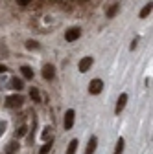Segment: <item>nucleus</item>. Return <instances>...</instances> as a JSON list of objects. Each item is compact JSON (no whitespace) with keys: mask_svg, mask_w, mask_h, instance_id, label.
<instances>
[{"mask_svg":"<svg viewBox=\"0 0 153 154\" xmlns=\"http://www.w3.org/2000/svg\"><path fill=\"white\" fill-rule=\"evenodd\" d=\"M8 108H11V110H15V108H21L22 105H24V97L21 94H11V95H8L6 97V103H4Z\"/></svg>","mask_w":153,"mask_h":154,"instance_id":"nucleus-1","label":"nucleus"},{"mask_svg":"<svg viewBox=\"0 0 153 154\" xmlns=\"http://www.w3.org/2000/svg\"><path fill=\"white\" fill-rule=\"evenodd\" d=\"M81 28L80 26H70L67 31H65V41L67 42H76V41H78V38L81 37Z\"/></svg>","mask_w":153,"mask_h":154,"instance_id":"nucleus-2","label":"nucleus"},{"mask_svg":"<svg viewBox=\"0 0 153 154\" xmlns=\"http://www.w3.org/2000/svg\"><path fill=\"white\" fill-rule=\"evenodd\" d=\"M74 123H76V110L74 108H68L65 112V116H63V128L65 130H72Z\"/></svg>","mask_w":153,"mask_h":154,"instance_id":"nucleus-3","label":"nucleus"},{"mask_svg":"<svg viewBox=\"0 0 153 154\" xmlns=\"http://www.w3.org/2000/svg\"><path fill=\"white\" fill-rule=\"evenodd\" d=\"M92 64H94V57L92 55H85V57H81L80 63H78V72L80 73H87Z\"/></svg>","mask_w":153,"mask_h":154,"instance_id":"nucleus-4","label":"nucleus"},{"mask_svg":"<svg viewBox=\"0 0 153 154\" xmlns=\"http://www.w3.org/2000/svg\"><path fill=\"white\" fill-rule=\"evenodd\" d=\"M103 88H105V85H103L102 79H98V77L89 83V94H90V95H100V94L103 92Z\"/></svg>","mask_w":153,"mask_h":154,"instance_id":"nucleus-5","label":"nucleus"},{"mask_svg":"<svg viewBox=\"0 0 153 154\" xmlns=\"http://www.w3.org/2000/svg\"><path fill=\"white\" fill-rule=\"evenodd\" d=\"M41 75H43V79H44V81H54V79H55V66H54L52 63L43 64V68H41Z\"/></svg>","mask_w":153,"mask_h":154,"instance_id":"nucleus-6","label":"nucleus"},{"mask_svg":"<svg viewBox=\"0 0 153 154\" xmlns=\"http://www.w3.org/2000/svg\"><path fill=\"white\" fill-rule=\"evenodd\" d=\"M127 101H129V95H127L125 92H122V94L118 95V99H116V105H114V114H116V116H120V112L125 108Z\"/></svg>","mask_w":153,"mask_h":154,"instance_id":"nucleus-7","label":"nucleus"},{"mask_svg":"<svg viewBox=\"0 0 153 154\" xmlns=\"http://www.w3.org/2000/svg\"><path fill=\"white\" fill-rule=\"evenodd\" d=\"M96 147H98V136H90L89 141H87L85 154H94V152H96Z\"/></svg>","mask_w":153,"mask_h":154,"instance_id":"nucleus-8","label":"nucleus"},{"mask_svg":"<svg viewBox=\"0 0 153 154\" xmlns=\"http://www.w3.org/2000/svg\"><path fill=\"white\" fill-rule=\"evenodd\" d=\"M9 88L15 90V92H21L24 88V81L21 79V77H11L9 79Z\"/></svg>","mask_w":153,"mask_h":154,"instance_id":"nucleus-9","label":"nucleus"},{"mask_svg":"<svg viewBox=\"0 0 153 154\" xmlns=\"http://www.w3.org/2000/svg\"><path fill=\"white\" fill-rule=\"evenodd\" d=\"M18 72H21L22 73V77H24V79H33V68L31 66H28V64H22L21 68H18Z\"/></svg>","mask_w":153,"mask_h":154,"instance_id":"nucleus-10","label":"nucleus"},{"mask_svg":"<svg viewBox=\"0 0 153 154\" xmlns=\"http://www.w3.org/2000/svg\"><path fill=\"white\" fill-rule=\"evenodd\" d=\"M78 147H80L78 138H72V140L68 141V147H67V152H65V154H76V152H78Z\"/></svg>","mask_w":153,"mask_h":154,"instance_id":"nucleus-11","label":"nucleus"},{"mask_svg":"<svg viewBox=\"0 0 153 154\" xmlns=\"http://www.w3.org/2000/svg\"><path fill=\"white\" fill-rule=\"evenodd\" d=\"M151 11H153V2H151V0H149V2L140 9V13H138V17L140 18H148L149 15H151Z\"/></svg>","mask_w":153,"mask_h":154,"instance_id":"nucleus-12","label":"nucleus"},{"mask_svg":"<svg viewBox=\"0 0 153 154\" xmlns=\"http://www.w3.org/2000/svg\"><path fill=\"white\" fill-rule=\"evenodd\" d=\"M30 99H31L33 103H37V105L43 103V101H41V92L37 90L35 86H31V88H30Z\"/></svg>","mask_w":153,"mask_h":154,"instance_id":"nucleus-13","label":"nucleus"},{"mask_svg":"<svg viewBox=\"0 0 153 154\" xmlns=\"http://www.w3.org/2000/svg\"><path fill=\"white\" fill-rule=\"evenodd\" d=\"M118 11H120V2H114V4L107 9V13H105V15H107V18H114V17L118 15Z\"/></svg>","mask_w":153,"mask_h":154,"instance_id":"nucleus-14","label":"nucleus"},{"mask_svg":"<svg viewBox=\"0 0 153 154\" xmlns=\"http://www.w3.org/2000/svg\"><path fill=\"white\" fill-rule=\"evenodd\" d=\"M17 150H18V140H13V141H9V143L6 145L4 154H15Z\"/></svg>","mask_w":153,"mask_h":154,"instance_id":"nucleus-15","label":"nucleus"},{"mask_svg":"<svg viewBox=\"0 0 153 154\" xmlns=\"http://www.w3.org/2000/svg\"><path fill=\"white\" fill-rule=\"evenodd\" d=\"M124 149H125V140L120 136L116 140V145H114V152L112 154H124Z\"/></svg>","mask_w":153,"mask_h":154,"instance_id":"nucleus-16","label":"nucleus"},{"mask_svg":"<svg viewBox=\"0 0 153 154\" xmlns=\"http://www.w3.org/2000/svg\"><path fill=\"white\" fill-rule=\"evenodd\" d=\"M24 46H26V50H30V51H33V50H39V48H41V44L37 42L35 38H30V41H26V44H24Z\"/></svg>","mask_w":153,"mask_h":154,"instance_id":"nucleus-17","label":"nucleus"},{"mask_svg":"<svg viewBox=\"0 0 153 154\" xmlns=\"http://www.w3.org/2000/svg\"><path fill=\"white\" fill-rule=\"evenodd\" d=\"M26 134H28V127H26V125H21V127H18V128L15 130V140H18V138H24Z\"/></svg>","mask_w":153,"mask_h":154,"instance_id":"nucleus-18","label":"nucleus"},{"mask_svg":"<svg viewBox=\"0 0 153 154\" xmlns=\"http://www.w3.org/2000/svg\"><path fill=\"white\" fill-rule=\"evenodd\" d=\"M52 145H54V140L50 138L48 141H44V145L41 147V150H39V154H48V152L52 150Z\"/></svg>","mask_w":153,"mask_h":154,"instance_id":"nucleus-19","label":"nucleus"},{"mask_svg":"<svg viewBox=\"0 0 153 154\" xmlns=\"http://www.w3.org/2000/svg\"><path fill=\"white\" fill-rule=\"evenodd\" d=\"M138 41H140V37H135V38L131 41V46H129V50H131V51H133V50H135V48L138 46Z\"/></svg>","mask_w":153,"mask_h":154,"instance_id":"nucleus-20","label":"nucleus"},{"mask_svg":"<svg viewBox=\"0 0 153 154\" xmlns=\"http://www.w3.org/2000/svg\"><path fill=\"white\" fill-rule=\"evenodd\" d=\"M50 130H52V127H46V128H44V132H43V136H41V140H43V141H46V138L50 136Z\"/></svg>","mask_w":153,"mask_h":154,"instance_id":"nucleus-21","label":"nucleus"},{"mask_svg":"<svg viewBox=\"0 0 153 154\" xmlns=\"http://www.w3.org/2000/svg\"><path fill=\"white\" fill-rule=\"evenodd\" d=\"M15 2H17L18 6H22V8H24V6H28V4H31V0H15Z\"/></svg>","mask_w":153,"mask_h":154,"instance_id":"nucleus-22","label":"nucleus"},{"mask_svg":"<svg viewBox=\"0 0 153 154\" xmlns=\"http://www.w3.org/2000/svg\"><path fill=\"white\" fill-rule=\"evenodd\" d=\"M6 127H8V123H6V121H0V136H2V134L6 132Z\"/></svg>","mask_w":153,"mask_h":154,"instance_id":"nucleus-23","label":"nucleus"},{"mask_svg":"<svg viewBox=\"0 0 153 154\" xmlns=\"http://www.w3.org/2000/svg\"><path fill=\"white\" fill-rule=\"evenodd\" d=\"M6 72H8V66L0 63V75H2V73H6Z\"/></svg>","mask_w":153,"mask_h":154,"instance_id":"nucleus-24","label":"nucleus"}]
</instances>
